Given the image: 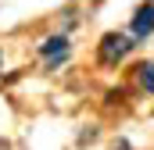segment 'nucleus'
<instances>
[{"label": "nucleus", "instance_id": "nucleus-1", "mask_svg": "<svg viewBox=\"0 0 154 150\" xmlns=\"http://www.w3.org/2000/svg\"><path fill=\"white\" fill-rule=\"evenodd\" d=\"M129 50H133V39L125 32H104L100 46H97V57H100V64H118Z\"/></svg>", "mask_w": 154, "mask_h": 150}, {"label": "nucleus", "instance_id": "nucleus-2", "mask_svg": "<svg viewBox=\"0 0 154 150\" xmlns=\"http://www.w3.org/2000/svg\"><path fill=\"white\" fill-rule=\"evenodd\" d=\"M39 54H43V57H50V68H54V64H61V57L68 54V39H65V36L43 39V43H39Z\"/></svg>", "mask_w": 154, "mask_h": 150}, {"label": "nucleus", "instance_id": "nucleus-3", "mask_svg": "<svg viewBox=\"0 0 154 150\" xmlns=\"http://www.w3.org/2000/svg\"><path fill=\"white\" fill-rule=\"evenodd\" d=\"M154 32V4H143L136 14H133V36H151Z\"/></svg>", "mask_w": 154, "mask_h": 150}, {"label": "nucleus", "instance_id": "nucleus-4", "mask_svg": "<svg viewBox=\"0 0 154 150\" xmlns=\"http://www.w3.org/2000/svg\"><path fill=\"white\" fill-rule=\"evenodd\" d=\"M136 72H140V82H143V89H147V93H154V61H151V64H140Z\"/></svg>", "mask_w": 154, "mask_h": 150}]
</instances>
